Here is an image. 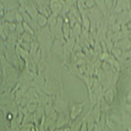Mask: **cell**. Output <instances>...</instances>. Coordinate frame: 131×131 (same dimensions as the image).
<instances>
[{"instance_id": "23", "label": "cell", "mask_w": 131, "mask_h": 131, "mask_svg": "<svg viewBox=\"0 0 131 131\" xmlns=\"http://www.w3.org/2000/svg\"><path fill=\"white\" fill-rule=\"evenodd\" d=\"M126 27H127V29H128V31H131V21H130V22H128V24L126 25Z\"/></svg>"}, {"instance_id": "21", "label": "cell", "mask_w": 131, "mask_h": 131, "mask_svg": "<svg viewBox=\"0 0 131 131\" xmlns=\"http://www.w3.org/2000/svg\"><path fill=\"white\" fill-rule=\"evenodd\" d=\"M126 102L127 103H131V91L129 90L127 94V98H126Z\"/></svg>"}, {"instance_id": "17", "label": "cell", "mask_w": 131, "mask_h": 131, "mask_svg": "<svg viewBox=\"0 0 131 131\" xmlns=\"http://www.w3.org/2000/svg\"><path fill=\"white\" fill-rule=\"evenodd\" d=\"M16 32H17V34L19 36V37L25 33V29H24V26H23V23H17Z\"/></svg>"}, {"instance_id": "8", "label": "cell", "mask_w": 131, "mask_h": 131, "mask_svg": "<svg viewBox=\"0 0 131 131\" xmlns=\"http://www.w3.org/2000/svg\"><path fill=\"white\" fill-rule=\"evenodd\" d=\"M115 96H116L115 86H110V88H109L107 91H105L104 94H103V98H104V100L110 105L114 103V101H115Z\"/></svg>"}, {"instance_id": "10", "label": "cell", "mask_w": 131, "mask_h": 131, "mask_svg": "<svg viewBox=\"0 0 131 131\" xmlns=\"http://www.w3.org/2000/svg\"><path fill=\"white\" fill-rule=\"evenodd\" d=\"M16 12H17V10L5 12L4 17L1 18V21L8 22V23H15L16 22Z\"/></svg>"}, {"instance_id": "20", "label": "cell", "mask_w": 131, "mask_h": 131, "mask_svg": "<svg viewBox=\"0 0 131 131\" xmlns=\"http://www.w3.org/2000/svg\"><path fill=\"white\" fill-rule=\"evenodd\" d=\"M124 110L131 115V103H125L124 104Z\"/></svg>"}, {"instance_id": "7", "label": "cell", "mask_w": 131, "mask_h": 131, "mask_svg": "<svg viewBox=\"0 0 131 131\" xmlns=\"http://www.w3.org/2000/svg\"><path fill=\"white\" fill-rule=\"evenodd\" d=\"M131 21V12H123L116 15V22L122 25H126L128 22Z\"/></svg>"}, {"instance_id": "15", "label": "cell", "mask_w": 131, "mask_h": 131, "mask_svg": "<svg viewBox=\"0 0 131 131\" xmlns=\"http://www.w3.org/2000/svg\"><path fill=\"white\" fill-rule=\"evenodd\" d=\"M110 109V104L107 102L106 101L104 100V98L101 99V113L102 114H106L109 111Z\"/></svg>"}, {"instance_id": "6", "label": "cell", "mask_w": 131, "mask_h": 131, "mask_svg": "<svg viewBox=\"0 0 131 131\" xmlns=\"http://www.w3.org/2000/svg\"><path fill=\"white\" fill-rule=\"evenodd\" d=\"M65 5V1H58V0H51L50 1V10L52 13L60 15L61 10H62L63 7Z\"/></svg>"}, {"instance_id": "24", "label": "cell", "mask_w": 131, "mask_h": 131, "mask_svg": "<svg viewBox=\"0 0 131 131\" xmlns=\"http://www.w3.org/2000/svg\"><path fill=\"white\" fill-rule=\"evenodd\" d=\"M54 131H64V128H55Z\"/></svg>"}, {"instance_id": "13", "label": "cell", "mask_w": 131, "mask_h": 131, "mask_svg": "<svg viewBox=\"0 0 131 131\" xmlns=\"http://www.w3.org/2000/svg\"><path fill=\"white\" fill-rule=\"evenodd\" d=\"M47 21H48V18L42 14H39L37 18V24L40 28H44L47 25Z\"/></svg>"}, {"instance_id": "12", "label": "cell", "mask_w": 131, "mask_h": 131, "mask_svg": "<svg viewBox=\"0 0 131 131\" xmlns=\"http://www.w3.org/2000/svg\"><path fill=\"white\" fill-rule=\"evenodd\" d=\"M118 126L119 125H117L113 120H111L110 118L106 115V127L108 129H110L111 131H117Z\"/></svg>"}, {"instance_id": "3", "label": "cell", "mask_w": 131, "mask_h": 131, "mask_svg": "<svg viewBox=\"0 0 131 131\" xmlns=\"http://www.w3.org/2000/svg\"><path fill=\"white\" fill-rule=\"evenodd\" d=\"M34 4L39 14H42V15L47 17V18L52 14V12H51L49 7L50 1L40 0V1H34Z\"/></svg>"}, {"instance_id": "18", "label": "cell", "mask_w": 131, "mask_h": 131, "mask_svg": "<svg viewBox=\"0 0 131 131\" xmlns=\"http://www.w3.org/2000/svg\"><path fill=\"white\" fill-rule=\"evenodd\" d=\"M84 4H85V6L88 10H91L96 6L95 1H92V0H90V1H84Z\"/></svg>"}, {"instance_id": "11", "label": "cell", "mask_w": 131, "mask_h": 131, "mask_svg": "<svg viewBox=\"0 0 131 131\" xmlns=\"http://www.w3.org/2000/svg\"><path fill=\"white\" fill-rule=\"evenodd\" d=\"M59 16H60V15H57V14L52 13L49 17H48L47 25L50 27V28H53V27L57 25V23H58Z\"/></svg>"}, {"instance_id": "5", "label": "cell", "mask_w": 131, "mask_h": 131, "mask_svg": "<svg viewBox=\"0 0 131 131\" xmlns=\"http://www.w3.org/2000/svg\"><path fill=\"white\" fill-rule=\"evenodd\" d=\"M1 5L4 7L5 12L18 10L19 8L18 1H12V0H1Z\"/></svg>"}, {"instance_id": "25", "label": "cell", "mask_w": 131, "mask_h": 131, "mask_svg": "<svg viewBox=\"0 0 131 131\" xmlns=\"http://www.w3.org/2000/svg\"><path fill=\"white\" fill-rule=\"evenodd\" d=\"M130 12H131V1H130Z\"/></svg>"}, {"instance_id": "4", "label": "cell", "mask_w": 131, "mask_h": 131, "mask_svg": "<svg viewBox=\"0 0 131 131\" xmlns=\"http://www.w3.org/2000/svg\"><path fill=\"white\" fill-rule=\"evenodd\" d=\"M25 10L30 15L31 18H32V20L37 22V18L39 13L37 10L34 1H25Z\"/></svg>"}, {"instance_id": "1", "label": "cell", "mask_w": 131, "mask_h": 131, "mask_svg": "<svg viewBox=\"0 0 131 131\" xmlns=\"http://www.w3.org/2000/svg\"><path fill=\"white\" fill-rule=\"evenodd\" d=\"M69 100L67 96V94L64 91L62 85V81L60 80V94L55 96L53 101V107L59 114H67V108L69 107Z\"/></svg>"}, {"instance_id": "9", "label": "cell", "mask_w": 131, "mask_h": 131, "mask_svg": "<svg viewBox=\"0 0 131 131\" xmlns=\"http://www.w3.org/2000/svg\"><path fill=\"white\" fill-rule=\"evenodd\" d=\"M70 123L71 120L69 117V115H66V114H59L57 121L55 122V128H61L67 124Z\"/></svg>"}, {"instance_id": "16", "label": "cell", "mask_w": 131, "mask_h": 131, "mask_svg": "<svg viewBox=\"0 0 131 131\" xmlns=\"http://www.w3.org/2000/svg\"><path fill=\"white\" fill-rule=\"evenodd\" d=\"M111 53L115 59H121V57L122 56V54H123V52H122L120 48L115 47V46H114V48L111 51Z\"/></svg>"}, {"instance_id": "19", "label": "cell", "mask_w": 131, "mask_h": 131, "mask_svg": "<svg viewBox=\"0 0 131 131\" xmlns=\"http://www.w3.org/2000/svg\"><path fill=\"white\" fill-rule=\"evenodd\" d=\"M24 22V18H23L22 14L20 13L18 10L16 12V23H23Z\"/></svg>"}, {"instance_id": "2", "label": "cell", "mask_w": 131, "mask_h": 131, "mask_svg": "<svg viewBox=\"0 0 131 131\" xmlns=\"http://www.w3.org/2000/svg\"><path fill=\"white\" fill-rule=\"evenodd\" d=\"M86 105V101L81 103H76L71 101L69 104V108H70V112H69V117H70L71 121H74L78 117H80L83 111V107Z\"/></svg>"}, {"instance_id": "22", "label": "cell", "mask_w": 131, "mask_h": 131, "mask_svg": "<svg viewBox=\"0 0 131 131\" xmlns=\"http://www.w3.org/2000/svg\"><path fill=\"white\" fill-rule=\"evenodd\" d=\"M117 131H128V130H127V128H125V127L122 126V125L118 126V129H117Z\"/></svg>"}, {"instance_id": "14", "label": "cell", "mask_w": 131, "mask_h": 131, "mask_svg": "<svg viewBox=\"0 0 131 131\" xmlns=\"http://www.w3.org/2000/svg\"><path fill=\"white\" fill-rule=\"evenodd\" d=\"M30 123H34V116H33V114L31 113H27L26 115H25L24 119H23V122L21 127L27 125V124Z\"/></svg>"}]
</instances>
